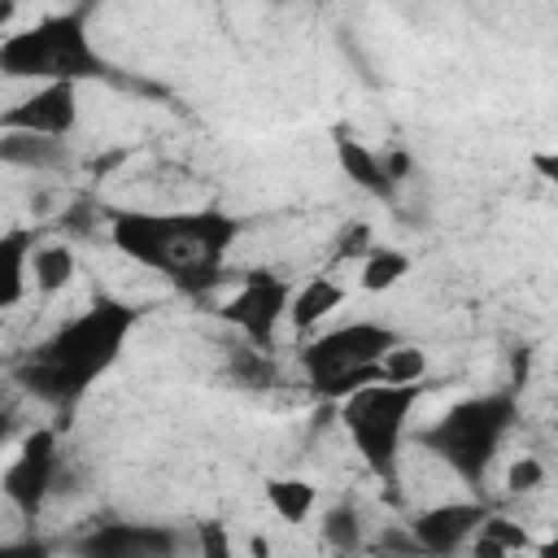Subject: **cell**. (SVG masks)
Returning <instances> with one entry per match:
<instances>
[{
  "instance_id": "22",
  "label": "cell",
  "mask_w": 558,
  "mask_h": 558,
  "mask_svg": "<svg viewBox=\"0 0 558 558\" xmlns=\"http://www.w3.org/2000/svg\"><path fill=\"white\" fill-rule=\"evenodd\" d=\"M323 536H327L336 549H362V523H357V514L344 510V506L323 519Z\"/></svg>"
},
{
  "instance_id": "14",
  "label": "cell",
  "mask_w": 558,
  "mask_h": 558,
  "mask_svg": "<svg viewBox=\"0 0 558 558\" xmlns=\"http://www.w3.org/2000/svg\"><path fill=\"white\" fill-rule=\"evenodd\" d=\"M536 549L541 545L532 541V532L497 510H488L466 541V554H475V558H514V554H536Z\"/></svg>"
},
{
  "instance_id": "24",
  "label": "cell",
  "mask_w": 558,
  "mask_h": 558,
  "mask_svg": "<svg viewBox=\"0 0 558 558\" xmlns=\"http://www.w3.org/2000/svg\"><path fill=\"white\" fill-rule=\"evenodd\" d=\"M532 166L541 170V179H558V157H549V153H536V157H532Z\"/></svg>"
},
{
  "instance_id": "20",
  "label": "cell",
  "mask_w": 558,
  "mask_h": 558,
  "mask_svg": "<svg viewBox=\"0 0 558 558\" xmlns=\"http://www.w3.org/2000/svg\"><path fill=\"white\" fill-rule=\"evenodd\" d=\"M87 554H144V549H170L166 532H144V527H100L92 541H83Z\"/></svg>"
},
{
  "instance_id": "17",
  "label": "cell",
  "mask_w": 558,
  "mask_h": 558,
  "mask_svg": "<svg viewBox=\"0 0 558 558\" xmlns=\"http://www.w3.org/2000/svg\"><path fill=\"white\" fill-rule=\"evenodd\" d=\"M262 497H266V506H270L283 523H292V527L310 523V514L318 510V484L305 480V475H270V480L262 484Z\"/></svg>"
},
{
  "instance_id": "11",
  "label": "cell",
  "mask_w": 558,
  "mask_h": 558,
  "mask_svg": "<svg viewBox=\"0 0 558 558\" xmlns=\"http://www.w3.org/2000/svg\"><path fill=\"white\" fill-rule=\"evenodd\" d=\"M331 153H336L340 174H344L353 187H362V192L375 196V201H392V196H397V183L388 179L384 157H379L366 140H357V131L331 126Z\"/></svg>"
},
{
  "instance_id": "5",
  "label": "cell",
  "mask_w": 558,
  "mask_h": 558,
  "mask_svg": "<svg viewBox=\"0 0 558 558\" xmlns=\"http://www.w3.org/2000/svg\"><path fill=\"white\" fill-rule=\"evenodd\" d=\"M432 384H384V379H366L353 392H344L336 401L340 410V427L353 440L357 458L366 462L371 475L392 480L401 466V449H405V432H410V414L423 401Z\"/></svg>"
},
{
  "instance_id": "13",
  "label": "cell",
  "mask_w": 558,
  "mask_h": 558,
  "mask_svg": "<svg viewBox=\"0 0 558 558\" xmlns=\"http://www.w3.org/2000/svg\"><path fill=\"white\" fill-rule=\"evenodd\" d=\"M70 161H74L70 140L35 135V131H0V166L52 174V170H65Z\"/></svg>"
},
{
  "instance_id": "2",
  "label": "cell",
  "mask_w": 558,
  "mask_h": 558,
  "mask_svg": "<svg viewBox=\"0 0 558 558\" xmlns=\"http://www.w3.org/2000/svg\"><path fill=\"white\" fill-rule=\"evenodd\" d=\"M135 327L140 305L122 296H96L17 366V384L48 405H74L83 392H92L100 375L118 366Z\"/></svg>"
},
{
  "instance_id": "21",
  "label": "cell",
  "mask_w": 558,
  "mask_h": 558,
  "mask_svg": "<svg viewBox=\"0 0 558 558\" xmlns=\"http://www.w3.org/2000/svg\"><path fill=\"white\" fill-rule=\"evenodd\" d=\"M545 480H549V471H545V462L536 453H519L506 466V493L510 497H527V493L545 488Z\"/></svg>"
},
{
  "instance_id": "25",
  "label": "cell",
  "mask_w": 558,
  "mask_h": 558,
  "mask_svg": "<svg viewBox=\"0 0 558 558\" xmlns=\"http://www.w3.org/2000/svg\"><path fill=\"white\" fill-rule=\"evenodd\" d=\"M17 4H22V0H0V35H4V31H9V22L17 17Z\"/></svg>"
},
{
  "instance_id": "10",
  "label": "cell",
  "mask_w": 558,
  "mask_h": 558,
  "mask_svg": "<svg viewBox=\"0 0 558 558\" xmlns=\"http://www.w3.org/2000/svg\"><path fill=\"white\" fill-rule=\"evenodd\" d=\"M484 514H488V501H480V497L436 501L414 514L410 536H414L418 554H458V549H466V541Z\"/></svg>"
},
{
  "instance_id": "16",
  "label": "cell",
  "mask_w": 558,
  "mask_h": 558,
  "mask_svg": "<svg viewBox=\"0 0 558 558\" xmlns=\"http://www.w3.org/2000/svg\"><path fill=\"white\" fill-rule=\"evenodd\" d=\"M414 270V257L405 248H392V244H371L362 253V266H357V292L366 296H384L392 288H401Z\"/></svg>"
},
{
  "instance_id": "3",
  "label": "cell",
  "mask_w": 558,
  "mask_h": 558,
  "mask_svg": "<svg viewBox=\"0 0 558 558\" xmlns=\"http://www.w3.org/2000/svg\"><path fill=\"white\" fill-rule=\"evenodd\" d=\"M0 78L13 83H100L113 61L96 48L83 13H44L0 35Z\"/></svg>"
},
{
  "instance_id": "19",
  "label": "cell",
  "mask_w": 558,
  "mask_h": 558,
  "mask_svg": "<svg viewBox=\"0 0 558 558\" xmlns=\"http://www.w3.org/2000/svg\"><path fill=\"white\" fill-rule=\"evenodd\" d=\"M427 375H432V353L410 340L388 344L375 362V379H384V384H423Z\"/></svg>"
},
{
  "instance_id": "15",
  "label": "cell",
  "mask_w": 558,
  "mask_h": 558,
  "mask_svg": "<svg viewBox=\"0 0 558 558\" xmlns=\"http://www.w3.org/2000/svg\"><path fill=\"white\" fill-rule=\"evenodd\" d=\"M26 275H31V288L39 296H57L61 288L74 283L78 275V257L70 244L61 240H48V244H31V257H26Z\"/></svg>"
},
{
  "instance_id": "1",
  "label": "cell",
  "mask_w": 558,
  "mask_h": 558,
  "mask_svg": "<svg viewBox=\"0 0 558 558\" xmlns=\"http://www.w3.org/2000/svg\"><path fill=\"white\" fill-rule=\"evenodd\" d=\"M244 235V218L218 205L201 209H113L109 244L140 270L170 279L183 292H205Z\"/></svg>"
},
{
  "instance_id": "6",
  "label": "cell",
  "mask_w": 558,
  "mask_h": 558,
  "mask_svg": "<svg viewBox=\"0 0 558 558\" xmlns=\"http://www.w3.org/2000/svg\"><path fill=\"white\" fill-rule=\"evenodd\" d=\"M401 336L388 323L375 318H349L336 323L327 331H314L301 344V371L310 375V388L327 401H340L344 392H353L357 384L375 379V362L388 344H397Z\"/></svg>"
},
{
  "instance_id": "7",
  "label": "cell",
  "mask_w": 558,
  "mask_h": 558,
  "mask_svg": "<svg viewBox=\"0 0 558 558\" xmlns=\"http://www.w3.org/2000/svg\"><path fill=\"white\" fill-rule=\"evenodd\" d=\"M57 466H61V449H57V432L52 427H35L17 453L4 462L0 471V493L4 501L17 510L22 523H35L52 497V480H57Z\"/></svg>"
},
{
  "instance_id": "9",
  "label": "cell",
  "mask_w": 558,
  "mask_h": 558,
  "mask_svg": "<svg viewBox=\"0 0 558 558\" xmlns=\"http://www.w3.org/2000/svg\"><path fill=\"white\" fill-rule=\"evenodd\" d=\"M78 92H83L78 83H31L26 96L0 109V131H35V135L74 140L83 122Z\"/></svg>"
},
{
  "instance_id": "18",
  "label": "cell",
  "mask_w": 558,
  "mask_h": 558,
  "mask_svg": "<svg viewBox=\"0 0 558 558\" xmlns=\"http://www.w3.org/2000/svg\"><path fill=\"white\" fill-rule=\"evenodd\" d=\"M31 231H0V310H13L31 292L26 257H31Z\"/></svg>"
},
{
  "instance_id": "12",
  "label": "cell",
  "mask_w": 558,
  "mask_h": 558,
  "mask_svg": "<svg viewBox=\"0 0 558 558\" xmlns=\"http://www.w3.org/2000/svg\"><path fill=\"white\" fill-rule=\"evenodd\" d=\"M344 301H349V283H340L336 275H314L288 292L283 323L292 327V336H314L331 314H340Z\"/></svg>"
},
{
  "instance_id": "8",
  "label": "cell",
  "mask_w": 558,
  "mask_h": 558,
  "mask_svg": "<svg viewBox=\"0 0 558 558\" xmlns=\"http://www.w3.org/2000/svg\"><path fill=\"white\" fill-rule=\"evenodd\" d=\"M288 292H292V283L283 275L248 270L244 283L218 305V318L227 327H235L244 340H253L257 349H270L275 331H279V323L288 314Z\"/></svg>"
},
{
  "instance_id": "23",
  "label": "cell",
  "mask_w": 558,
  "mask_h": 558,
  "mask_svg": "<svg viewBox=\"0 0 558 558\" xmlns=\"http://www.w3.org/2000/svg\"><path fill=\"white\" fill-rule=\"evenodd\" d=\"M201 545H205V549H214V554H227V549H231V545L222 541L218 523H201Z\"/></svg>"
},
{
  "instance_id": "4",
  "label": "cell",
  "mask_w": 558,
  "mask_h": 558,
  "mask_svg": "<svg viewBox=\"0 0 558 558\" xmlns=\"http://www.w3.org/2000/svg\"><path fill=\"white\" fill-rule=\"evenodd\" d=\"M519 418V401L514 392H480V397H462L453 401L432 427L418 432V445L427 453H436L462 484L480 488L506 432Z\"/></svg>"
}]
</instances>
